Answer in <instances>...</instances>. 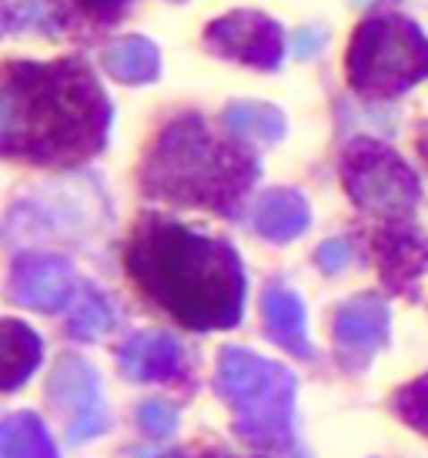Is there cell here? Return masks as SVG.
Segmentation results:
<instances>
[{
  "label": "cell",
  "instance_id": "12",
  "mask_svg": "<svg viewBox=\"0 0 428 458\" xmlns=\"http://www.w3.org/2000/svg\"><path fill=\"white\" fill-rule=\"evenodd\" d=\"M40 338L24 321H0V392H13L38 371Z\"/></svg>",
  "mask_w": 428,
  "mask_h": 458
},
{
  "label": "cell",
  "instance_id": "15",
  "mask_svg": "<svg viewBox=\"0 0 428 458\" xmlns=\"http://www.w3.org/2000/svg\"><path fill=\"white\" fill-rule=\"evenodd\" d=\"M378 258H381V275L391 288H405L428 267V244L415 231H385L378 238Z\"/></svg>",
  "mask_w": 428,
  "mask_h": 458
},
{
  "label": "cell",
  "instance_id": "8",
  "mask_svg": "<svg viewBox=\"0 0 428 458\" xmlns=\"http://www.w3.org/2000/svg\"><path fill=\"white\" fill-rule=\"evenodd\" d=\"M208 47L221 57L271 71V67L281 64L285 38H281V27L275 21H268L265 13L244 11L214 21L208 27Z\"/></svg>",
  "mask_w": 428,
  "mask_h": 458
},
{
  "label": "cell",
  "instance_id": "9",
  "mask_svg": "<svg viewBox=\"0 0 428 458\" xmlns=\"http://www.w3.org/2000/svg\"><path fill=\"white\" fill-rule=\"evenodd\" d=\"M74 267L54 255H24L11 271V298L17 305L54 315L74 301Z\"/></svg>",
  "mask_w": 428,
  "mask_h": 458
},
{
  "label": "cell",
  "instance_id": "14",
  "mask_svg": "<svg viewBox=\"0 0 428 458\" xmlns=\"http://www.w3.org/2000/svg\"><path fill=\"white\" fill-rule=\"evenodd\" d=\"M308 204L295 191H271L254 208V231L268 242H291L308 228Z\"/></svg>",
  "mask_w": 428,
  "mask_h": 458
},
{
  "label": "cell",
  "instance_id": "10",
  "mask_svg": "<svg viewBox=\"0 0 428 458\" xmlns=\"http://www.w3.org/2000/svg\"><path fill=\"white\" fill-rule=\"evenodd\" d=\"M335 342L352 365H365L389 342V305L378 298H358L335 315Z\"/></svg>",
  "mask_w": 428,
  "mask_h": 458
},
{
  "label": "cell",
  "instance_id": "1",
  "mask_svg": "<svg viewBox=\"0 0 428 458\" xmlns=\"http://www.w3.org/2000/svg\"><path fill=\"white\" fill-rule=\"evenodd\" d=\"M111 101L77 61H21L0 71V151L38 165H74L98 154Z\"/></svg>",
  "mask_w": 428,
  "mask_h": 458
},
{
  "label": "cell",
  "instance_id": "24",
  "mask_svg": "<svg viewBox=\"0 0 428 458\" xmlns=\"http://www.w3.org/2000/svg\"><path fill=\"white\" fill-rule=\"evenodd\" d=\"M4 30H7V13L0 11V34H4Z\"/></svg>",
  "mask_w": 428,
  "mask_h": 458
},
{
  "label": "cell",
  "instance_id": "11",
  "mask_svg": "<svg viewBox=\"0 0 428 458\" xmlns=\"http://www.w3.org/2000/svg\"><path fill=\"white\" fill-rule=\"evenodd\" d=\"M121 371L134 382H171L184 371V352L171 335L144 331L121 348Z\"/></svg>",
  "mask_w": 428,
  "mask_h": 458
},
{
  "label": "cell",
  "instance_id": "6",
  "mask_svg": "<svg viewBox=\"0 0 428 458\" xmlns=\"http://www.w3.org/2000/svg\"><path fill=\"white\" fill-rule=\"evenodd\" d=\"M341 181L352 201L378 217H408L422 198L415 171L372 138H358L341 157Z\"/></svg>",
  "mask_w": 428,
  "mask_h": 458
},
{
  "label": "cell",
  "instance_id": "17",
  "mask_svg": "<svg viewBox=\"0 0 428 458\" xmlns=\"http://www.w3.org/2000/svg\"><path fill=\"white\" fill-rule=\"evenodd\" d=\"M0 458H57V448L38 415L17 411L0 421Z\"/></svg>",
  "mask_w": 428,
  "mask_h": 458
},
{
  "label": "cell",
  "instance_id": "21",
  "mask_svg": "<svg viewBox=\"0 0 428 458\" xmlns=\"http://www.w3.org/2000/svg\"><path fill=\"white\" fill-rule=\"evenodd\" d=\"M138 419H141V428L151 435V438H167L177 428V408L161 402V398H154V402H144L138 408Z\"/></svg>",
  "mask_w": 428,
  "mask_h": 458
},
{
  "label": "cell",
  "instance_id": "4",
  "mask_svg": "<svg viewBox=\"0 0 428 458\" xmlns=\"http://www.w3.org/2000/svg\"><path fill=\"white\" fill-rule=\"evenodd\" d=\"M218 392L235 411V432L258 448L295 452V375L244 348H227Z\"/></svg>",
  "mask_w": 428,
  "mask_h": 458
},
{
  "label": "cell",
  "instance_id": "20",
  "mask_svg": "<svg viewBox=\"0 0 428 458\" xmlns=\"http://www.w3.org/2000/svg\"><path fill=\"white\" fill-rule=\"evenodd\" d=\"M395 411H398L412 428L428 435V375H422V378L412 385H405L402 392L395 394Z\"/></svg>",
  "mask_w": 428,
  "mask_h": 458
},
{
  "label": "cell",
  "instance_id": "13",
  "mask_svg": "<svg viewBox=\"0 0 428 458\" xmlns=\"http://www.w3.org/2000/svg\"><path fill=\"white\" fill-rule=\"evenodd\" d=\"M265 325L268 335L275 338L285 352L298 358H312L308 331H304V305L302 298L288 288H268L265 294Z\"/></svg>",
  "mask_w": 428,
  "mask_h": 458
},
{
  "label": "cell",
  "instance_id": "22",
  "mask_svg": "<svg viewBox=\"0 0 428 458\" xmlns=\"http://www.w3.org/2000/svg\"><path fill=\"white\" fill-rule=\"evenodd\" d=\"M318 265L325 267V271H341V267L348 265V244L345 242L321 244V251H318Z\"/></svg>",
  "mask_w": 428,
  "mask_h": 458
},
{
  "label": "cell",
  "instance_id": "25",
  "mask_svg": "<svg viewBox=\"0 0 428 458\" xmlns=\"http://www.w3.org/2000/svg\"><path fill=\"white\" fill-rule=\"evenodd\" d=\"M422 154H425V161H428V131H425V138H422Z\"/></svg>",
  "mask_w": 428,
  "mask_h": 458
},
{
  "label": "cell",
  "instance_id": "2",
  "mask_svg": "<svg viewBox=\"0 0 428 458\" xmlns=\"http://www.w3.org/2000/svg\"><path fill=\"white\" fill-rule=\"evenodd\" d=\"M127 271L151 301L194 331L235 328L244 311V267L235 248L148 217L131 234Z\"/></svg>",
  "mask_w": 428,
  "mask_h": 458
},
{
  "label": "cell",
  "instance_id": "23",
  "mask_svg": "<svg viewBox=\"0 0 428 458\" xmlns=\"http://www.w3.org/2000/svg\"><path fill=\"white\" fill-rule=\"evenodd\" d=\"M74 4L84 13H94V17H114L127 0H74Z\"/></svg>",
  "mask_w": 428,
  "mask_h": 458
},
{
  "label": "cell",
  "instance_id": "16",
  "mask_svg": "<svg viewBox=\"0 0 428 458\" xmlns=\"http://www.w3.org/2000/svg\"><path fill=\"white\" fill-rule=\"evenodd\" d=\"M101 61L107 67V74L124 81V84H148L161 74V54L144 38L114 40L101 51Z\"/></svg>",
  "mask_w": 428,
  "mask_h": 458
},
{
  "label": "cell",
  "instance_id": "19",
  "mask_svg": "<svg viewBox=\"0 0 428 458\" xmlns=\"http://www.w3.org/2000/svg\"><path fill=\"white\" fill-rule=\"evenodd\" d=\"M111 328H114L111 305L104 301L101 294L88 292V294H84V301H81V308L74 311V321H71V335H74V338H81V342H94V338L107 335Z\"/></svg>",
  "mask_w": 428,
  "mask_h": 458
},
{
  "label": "cell",
  "instance_id": "5",
  "mask_svg": "<svg viewBox=\"0 0 428 458\" xmlns=\"http://www.w3.org/2000/svg\"><path fill=\"white\" fill-rule=\"evenodd\" d=\"M428 74V40L402 13H372L348 51L352 88L365 98H395Z\"/></svg>",
  "mask_w": 428,
  "mask_h": 458
},
{
  "label": "cell",
  "instance_id": "3",
  "mask_svg": "<svg viewBox=\"0 0 428 458\" xmlns=\"http://www.w3.org/2000/svg\"><path fill=\"white\" fill-rule=\"evenodd\" d=\"M258 178L252 154L214 140L201 117H181L164 131L144 161V191L175 204H201L231 215Z\"/></svg>",
  "mask_w": 428,
  "mask_h": 458
},
{
  "label": "cell",
  "instance_id": "7",
  "mask_svg": "<svg viewBox=\"0 0 428 458\" xmlns=\"http://www.w3.org/2000/svg\"><path fill=\"white\" fill-rule=\"evenodd\" d=\"M51 405L67 415V442L81 445L90 442L111 428V415L101 402V385H98V371L88 361L67 355L57 361L51 375Z\"/></svg>",
  "mask_w": 428,
  "mask_h": 458
},
{
  "label": "cell",
  "instance_id": "18",
  "mask_svg": "<svg viewBox=\"0 0 428 458\" xmlns=\"http://www.w3.org/2000/svg\"><path fill=\"white\" fill-rule=\"evenodd\" d=\"M225 128L231 131L235 138L275 144V140L285 138V117H281L278 107L244 101V104H231L225 111Z\"/></svg>",
  "mask_w": 428,
  "mask_h": 458
}]
</instances>
